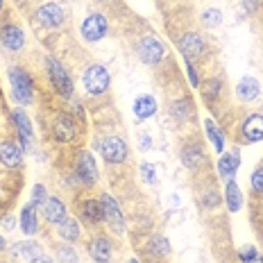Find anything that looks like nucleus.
<instances>
[{"label":"nucleus","instance_id":"nucleus-23","mask_svg":"<svg viewBox=\"0 0 263 263\" xmlns=\"http://www.w3.org/2000/svg\"><path fill=\"white\" fill-rule=\"evenodd\" d=\"M82 216H84V220H89L91 224H98L105 218V209H102V202L98 200H86L84 206H82Z\"/></svg>","mask_w":263,"mask_h":263},{"label":"nucleus","instance_id":"nucleus-25","mask_svg":"<svg viewBox=\"0 0 263 263\" xmlns=\"http://www.w3.org/2000/svg\"><path fill=\"white\" fill-rule=\"evenodd\" d=\"M59 236L64 240H78L80 236V224L78 220H70V218H66V220L59 224Z\"/></svg>","mask_w":263,"mask_h":263},{"label":"nucleus","instance_id":"nucleus-11","mask_svg":"<svg viewBox=\"0 0 263 263\" xmlns=\"http://www.w3.org/2000/svg\"><path fill=\"white\" fill-rule=\"evenodd\" d=\"M179 48H182V52L186 57H200L202 52H204V41H202V36L197 34V32H189V34H184L182 39H179Z\"/></svg>","mask_w":263,"mask_h":263},{"label":"nucleus","instance_id":"nucleus-39","mask_svg":"<svg viewBox=\"0 0 263 263\" xmlns=\"http://www.w3.org/2000/svg\"><path fill=\"white\" fill-rule=\"evenodd\" d=\"M248 263H263V259H261V256H259V254H256V256H254V259H250Z\"/></svg>","mask_w":263,"mask_h":263},{"label":"nucleus","instance_id":"nucleus-43","mask_svg":"<svg viewBox=\"0 0 263 263\" xmlns=\"http://www.w3.org/2000/svg\"><path fill=\"white\" fill-rule=\"evenodd\" d=\"M0 9H3V0H0Z\"/></svg>","mask_w":263,"mask_h":263},{"label":"nucleus","instance_id":"nucleus-16","mask_svg":"<svg viewBox=\"0 0 263 263\" xmlns=\"http://www.w3.org/2000/svg\"><path fill=\"white\" fill-rule=\"evenodd\" d=\"M261 93V86L259 82H256L254 78H250V75H245V78H240L238 86H236V96L240 98L243 102H252L256 96Z\"/></svg>","mask_w":263,"mask_h":263},{"label":"nucleus","instance_id":"nucleus-10","mask_svg":"<svg viewBox=\"0 0 263 263\" xmlns=\"http://www.w3.org/2000/svg\"><path fill=\"white\" fill-rule=\"evenodd\" d=\"M0 39H3V46L9 48V50H21V48L25 46L23 30L16 25H5L3 32H0Z\"/></svg>","mask_w":263,"mask_h":263},{"label":"nucleus","instance_id":"nucleus-12","mask_svg":"<svg viewBox=\"0 0 263 263\" xmlns=\"http://www.w3.org/2000/svg\"><path fill=\"white\" fill-rule=\"evenodd\" d=\"M43 216L50 224H62L66 220V206L59 197H48L43 206Z\"/></svg>","mask_w":263,"mask_h":263},{"label":"nucleus","instance_id":"nucleus-5","mask_svg":"<svg viewBox=\"0 0 263 263\" xmlns=\"http://www.w3.org/2000/svg\"><path fill=\"white\" fill-rule=\"evenodd\" d=\"M102 209H105V220L109 224V229L116 234H123L125 232V220H123V213H120V206L118 202L114 200L111 195H102Z\"/></svg>","mask_w":263,"mask_h":263},{"label":"nucleus","instance_id":"nucleus-33","mask_svg":"<svg viewBox=\"0 0 263 263\" xmlns=\"http://www.w3.org/2000/svg\"><path fill=\"white\" fill-rule=\"evenodd\" d=\"M152 250L159 252V254H168V252H171V245H168L166 238H155V243H152Z\"/></svg>","mask_w":263,"mask_h":263},{"label":"nucleus","instance_id":"nucleus-37","mask_svg":"<svg viewBox=\"0 0 263 263\" xmlns=\"http://www.w3.org/2000/svg\"><path fill=\"white\" fill-rule=\"evenodd\" d=\"M256 0H245V9H248V12H254V9H256Z\"/></svg>","mask_w":263,"mask_h":263},{"label":"nucleus","instance_id":"nucleus-26","mask_svg":"<svg viewBox=\"0 0 263 263\" xmlns=\"http://www.w3.org/2000/svg\"><path fill=\"white\" fill-rule=\"evenodd\" d=\"M204 127H206V134H209V139L213 141V145H216V150L222 155V150H224V139H222L220 129L216 127V123H213V120H204Z\"/></svg>","mask_w":263,"mask_h":263},{"label":"nucleus","instance_id":"nucleus-30","mask_svg":"<svg viewBox=\"0 0 263 263\" xmlns=\"http://www.w3.org/2000/svg\"><path fill=\"white\" fill-rule=\"evenodd\" d=\"M46 189H43L41 184H36L34 186V191H32V204L34 206H39V204H46Z\"/></svg>","mask_w":263,"mask_h":263},{"label":"nucleus","instance_id":"nucleus-42","mask_svg":"<svg viewBox=\"0 0 263 263\" xmlns=\"http://www.w3.org/2000/svg\"><path fill=\"white\" fill-rule=\"evenodd\" d=\"M0 248H5V243H3V238H0Z\"/></svg>","mask_w":263,"mask_h":263},{"label":"nucleus","instance_id":"nucleus-8","mask_svg":"<svg viewBox=\"0 0 263 263\" xmlns=\"http://www.w3.org/2000/svg\"><path fill=\"white\" fill-rule=\"evenodd\" d=\"M139 57L143 64H159L163 57V46L157 36H143L139 43Z\"/></svg>","mask_w":263,"mask_h":263},{"label":"nucleus","instance_id":"nucleus-4","mask_svg":"<svg viewBox=\"0 0 263 263\" xmlns=\"http://www.w3.org/2000/svg\"><path fill=\"white\" fill-rule=\"evenodd\" d=\"M48 73H50V78H52L54 89L62 93L64 98H70V96H73V82H70L68 73H66V68L57 62V59L48 57Z\"/></svg>","mask_w":263,"mask_h":263},{"label":"nucleus","instance_id":"nucleus-28","mask_svg":"<svg viewBox=\"0 0 263 263\" xmlns=\"http://www.w3.org/2000/svg\"><path fill=\"white\" fill-rule=\"evenodd\" d=\"M182 159H184V163H186L189 168H195L197 161L202 159V155H200V150H195V147H184Z\"/></svg>","mask_w":263,"mask_h":263},{"label":"nucleus","instance_id":"nucleus-13","mask_svg":"<svg viewBox=\"0 0 263 263\" xmlns=\"http://www.w3.org/2000/svg\"><path fill=\"white\" fill-rule=\"evenodd\" d=\"M12 254L16 256V259H25L27 263H34V261L43 259V250L36 243H32V240H23V243H18L12 250Z\"/></svg>","mask_w":263,"mask_h":263},{"label":"nucleus","instance_id":"nucleus-15","mask_svg":"<svg viewBox=\"0 0 263 263\" xmlns=\"http://www.w3.org/2000/svg\"><path fill=\"white\" fill-rule=\"evenodd\" d=\"M89 254H91V259H93V261H98V263H107L109 259H111V243H109L107 238H102V236L93 238V240H91V245H89Z\"/></svg>","mask_w":263,"mask_h":263},{"label":"nucleus","instance_id":"nucleus-3","mask_svg":"<svg viewBox=\"0 0 263 263\" xmlns=\"http://www.w3.org/2000/svg\"><path fill=\"white\" fill-rule=\"evenodd\" d=\"M98 150L102 152V157L107 159L109 163H120L127 157V143H125L120 136H107L98 143Z\"/></svg>","mask_w":263,"mask_h":263},{"label":"nucleus","instance_id":"nucleus-27","mask_svg":"<svg viewBox=\"0 0 263 263\" xmlns=\"http://www.w3.org/2000/svg\"><path fill=\"white\" fill-rule=\"evenodd\" d=\"M202 23H204L206 27L220 25V23H222V12H220V9H216V7L204 9V12H202Z\"/></svg>","mask_w":263,"mask_h":263},{"label":"nucleus","instance_id":"nucleus-20","mask_svg":"<svg viewBox=\"0 0 263 263\" xmlns=\"http://www.w3.org/2000/svg\"><path fill=\"white\" fill-rule=\"evenodd\" d=\"M155 111H157V100L152 96H139L134 100V114H136V118H150V116H155Z\"/></svg>","mask_w":263,"mask_h":263},{"label":"nucleus","instance_id":"nucleus-19","mask_svg":"<svg viewBox=\"0 0 263 263\" xmlns=\"http://www.w3.org/2000/svg\"><path fill=\"white\" fill-rule=\"evenodd\" d=\"M0 161L7 168H18L21 161H23V150L16 143H5L0 147Z\"/></svg>","mask_w":263,"mask_h":263},{"label":"nucleus","instance_id":"nucleus-35","mask_svg":"<svg viewBox=\"0 0 263 263\" xmlns=\"http://www.w3.org/2000/svg\"><path fill=\"white\" fill-rule=\"evenodd\" d=\"M238 256H240V261H243V263H248L250 259H254V256H256V250L254 248H243L238 252Z\"/></svg>","mask_w":263,"mask_h":263},{"label":"nucleus","instance_id":"nucleus-34","mask_svg":"<svg viewBox=\"0 0 263 263\" xmlns=\"http://www.w3.org/2000/svg\"><path fill=\"white\" fill-rule=\"evenodd\" d=\"M141 175H143V182H145V184H152V182H155V179H157L155 168H152V166H147V163H145V166H141Z\"/></svg>","mask_w":263,"mask_h":263},{"label":"nucleus","instance_id":"nucleus-7","mask_svg":"<svg viewBox=\"0 0 263 263\" xmlns=\"http://www.w3.org/2000/svg\"><path fill=\"white\" fill-rule=\"evenodd\" d=\"M107 34V18L102 14H91L82 23V36L86 41H100Z\"/></svg>","mask_w":263,"mask_h":263},{"label":"nucleus","instance_id":"nucleus-1","mask_svg":"<svg viewBox=\"0 0 263 263\" xmlns=\"http://www.w3.org/2000/svg\"><path fill=\"white\" fill-rule=\"evenodd\" d=\"M9 84H12V96L18 102H32V80L27 78L23 68H9Z\"/></svg>","mask_w":263,"mask_h":263},{"label":"nucleus","instance_id":"nucleus-36","mask_svg":"<svg viewBox=\"0 0 263 263\" xmlns=\"http://www.w3.org/2000/svg\"><path fill=\"white\" fill-rule=\"evenodd\" d=\"M186 70H189V80H191V84H193V86L200 84V80H197V73H195L193 64H191V59H186Z\"/></svg>","mask_w":263,"mask_h":263},{"label":"nucleus","instance_id":"nucleus-31","mask_svg":"<svg viewBox=\"0 0 263 263\" xmlns=\"http://www.w3.org/2000/svg\"><path fill=\"white\" fill-rule=\"evenodd\" d=\"M252 189H254L256 193H263V166H259L252 173Z\"/></svg>","mask_w":263,"mask_h":263},{"label":"nucleus","instance_id":"nucleus-2","mask_svg":"<svg viewBox=\"0 0 263 263\" xmlns=\"http://www.w3.org/2000/svg\"><path fill=\"white\" fill-rule=\"evenodd\" d=\"M84 86L91 96H100V93L107 91L109 86V73L105 70V66L93 64L84 70Z\"/></svg>","mask_w":263,"mask_h":263},{"label":"nucleus","instance_id":"nucleus-21","mask_svg":"<svg viewBox=\"0 0 263 263\" xmlns=\"http://www.w3.org/2000/svg\"><path fill=\"white\" fill-rule=\"evenodd\" d=\"M240 166V152H232V155H222L220 161H218V173L222 175V177H232L234 173L238 171Z\"/></svg>","mask_w":263,"mask_h":263},{"label":"nucleus","instance_id":"nucleus-9","mask_svg":"<svg viewBox=\"0 0 263 263\" xmlns=\"http://www.w3.org/2000/svg\"><path fill=\"white\" fill-rule=\"evenodd\" d=\"M78 177L86 186L98 182V166H96V159H93L91 152H82V157L78 161Z\"/></svg>","mask_w":263,"mask_h":263},{"label":"nucleus","instance_id":"nucleus-29","mask_svg":"<svg viewBox=\"0 0 263 263\" xmlns=\"http://www.w3.org/2000/svg\"><path fill=\"white\" fill-rule=\"evenodd\" d=\"M59 263H78V252L73 248H57Z\"/></svg>","mask_w":263,"mask_h":263},{"label":"nucleus","instance_id":"nucleus-24","mask_svg":"<svg viewBox=\"0 0 263 263\" xmlns=\"http://www.w3.org/2000/svg\"><path fill=\"white\" fill-rule=\"evenodd\" d=\"M224 200H227L229 211L236 213L240 209V204H243V193H240L236 182H227V186H224Z\"/></svg>","mask_w":263,"mask_h":263},{"label":"nucleus","instance_id":"nucleus-14","mask_svg":"<svg viewBox=\"0 0 263 263\" xmlns=\"http://www.w3.org/2000/svg\"><path fill=\"white\" fill-rule=\"evenodd\" d=\"M75 123L70 118H66V116H59L57 120H54V125H52V134H54V139L57 141H62V143H68V141H73L75 139Z\"/></svg>","mask_w":263,"mask_h":263},{"label":"nucleus","instance_id":"nucleus-17","mask_svg":"<svg viewBox=\"0 0 263 263\" xmlns=\"http://www.w3.org/2000/svg\"><path fill=\"white\" fill-rule=\"evenodd\" d=\"M243 134H245V139H248V141H252V143L263 141V116H261V114H252V116L245 120Z\"/></svg>","mask_w":263,"mask_h":263},{"label":"nucleus","instance_id":"nucleus-38","mask_svg":"<svg viewBox=\"0 0 263 263\" xmlns=\"http://www.w3.org/2000/svg\"><path fill=\"white\" fill-rule=\"evenodd\" d=\"M3 224H5V229H12V227H14V218H12V216H7Z\"/></svg>","mask_w":263,"mask_h":263},{"label":"nucleus","instance_id":"nucleus-18","mask_svg":"<svg viewBox=\"0 0 263 263\" xmlns=\"http://www.w3.org/2000/svg\"><path fill=\"white\" fill-rule=\"evenodd\" d=\"M14 123L16 127H18V139H21V145L27 147L32 141V125H30V118H27V114L23 109H16L14 111Z\"/></svg>","mask_w":263,"mask_h":263},{"label":"nucleus","instance_id":"nucleus-6","mask_svg":"<svg viewBox=\"0 0 263 263\" xmlns=\"http://www.w3.org/2000/svg\"><path fill=\"white\" fill-rule=\"evenodd\" d=\"M34 21L43 27H59L64 23V9L57 3H46L36 9Z\"/></svg>","mask_w":263,"mask_h":263},{"label":"nucleus","instance_id":"nucleus-41","mask_svg":"<svg viewBox=\"0 0 263 263\" xmlns=\"http://www.w3.org/2000/svg\"><path fill=\"white\" fill-rule=\"evenodd\" d=\"M125 263H139V261H136V259H127V261H125Z\"/></svg>","mask_w":263,"mask_h":263},{"label":"nucleus","instance_id":"nucleus-40","mask_svg":"<svg viewBox=\"0 0 263 263\" xmlns=\"http://www.w3.org/2000/svg\"><path fill=\"white\" fill-rule=\"evenodd\" d=\"M39 263H52V261H50V259H46V256H43V259H41Z\"/></svg>","mask_w":263,"mask_h":263},{"label":"nucleus","instance_id":"nucleus-22","mask_svg":"<svg viewBox=\"0 0 263 263\" xmlns=\"http://www.w3.org/2000/svg\"><path fill=\"white\" fill-rule=\"evenodd\" d=\"M21 229H23V234H27V236H32L36 232V206L32 202L25 204L23 211H21Z\"/></svg>","mask_w":263,"mask_h":263},{"label":"nucleus","instance_id":"nucleus-44","mask_svg":"<svg viewBox=\"0 0 263 263\" xmlns=\"http://www.w3.org/2000/svg\"><path fill=\"white\" fill-rule=\"evenodd\" d=\"M107 263H109V261H107Z\"/></svg>","mask_w":263,"mask_h":263},{"label":"nucleus","instance_id":"nucleus-32","mask_svg":"<svg viewBox=\"0 0 263 263\" xmlns=\"http://www.w3.org/2000/svg\"><path fill=\"white\" fill-rule=\"evenodd\" d=\"M202 91H204L206 98H211V100H213V98L218 96V91H220V80H211L209 84H204V89H202Z\"/></svg>","mask_w":263,"mask_h":263}]
</instances>
